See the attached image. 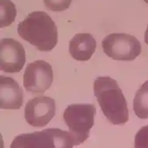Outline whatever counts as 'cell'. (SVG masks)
Instances as JSON below:
<instances>
[{
    "instance_id": "1",
    "label": "cell",
    "mask_w": 148,
    "mask_h": 148,
    "mask_svg": "<svg viewBox=\"0 0 148 148\" xmlns=\"http://www.w3.org/2000/svg\"><path fill=\"white\" fill-rule=\"evenodd\" d=\"M19 36L42 52H49L58 43V28L54 21L46 12L35 11L19 23Z\"/></svg>"
},
{
    "instance_id": "2",
    "label": "cell",
    "mask_w": 148,
    "mask_h": 148,
    "mask_svg": "<svg viewBox=\"0 0 148 148\" xmlns=\"http://www.w3.org/2000/svg\"><path fill=\"white\" fill-rule=\"evenodd\" d=\"M93 90L102 112L111 123L121 125L129 121L126 100L116 81L108 76L98 77Z\"/></svg>"
},
{
    "instance_id": "3",
    "label": "cell",
    "mask_w": 148,
    "mask_h": 148,
    "mask_svg": "<svg viewBox=\"0 0 148 148\" xmlns=\"http://www.w3.org/2000/svg\"><path fill=\"white\" fill-rule=\"evenodd\" d=\"M74 146L69 132L49 128L15 136L10 148H73Z\"/></svg>"
},
{
    "instance_id": "4",
    "label": "cell",
    "mask_w": 148,
    "mask_h": 148,
    "mask_svg": "<svg viewBox=\"0 0 148 148\" xmlns=\"http://www.w3.org/2000/svg\"><path fill=\"white\" fill-rule=\"evenodd\" d=\"M96 112L93 104H72L65 110L64 120L75 146L80 145L89 137Z\"/></svg>"
},
{
    "instance_id": "5",
    "label": "cell",
    "mask_w": 148,
    "mask_h": 148,
    "mask_svg": "<svg viewBox=\"0 0 148 148\" xmlns=\"http://www.w3.org/2000/svg\"><path fill=\"white\" fill-rule=\"evenodd\" d=\"M104 53L113 60L132 61L141 52V45L134 36L124 33H113L102 42Z\"/></svg>"
},
{
    "instance_id": "6",
    "label": "cell",
    "mask_w": 148,
    "mask_h": 148,
    "mask_svg": "<svg viewBox=\"0 0 148 148\" xmlns=\"http://www.w3.org/2000/svg\"><path fill=\"white\" fill-rule=\"evenodd\" d=\"M53 81L52 66L44 60H36L29 64L23 75V86L33 94L43 93L51 87Z\"/></svg>"
},
{
    "instance_id": "7",
    "label": "cell",
    "mask_w": 148,
    "mask_h": 148,
    "mask_svg": "<svg viewBox=\"0 0 148 148\" xmlns=\"http://www.w3.org/2000/svg\"><path fill=\"white\" fill-rule=\"evenodd\" d=\"M56 113L54 99L45 96H38L30 99L25 108L26 122L35 127H42L49 123Z\"/></svg>"
},
{
    "instance_id": "8",
    "label": "cell",
    "mask_w": 148,
    "mask_h": 148,
    "mask_svg": "<svg viewBox=\"0 0 148 148\" xmlns=\"http://www.w3.org/2000/svg\"><path fill=\"white\" fill-rule=\"evenodd\" d=\"M26 62L25 50L23 45L11 38L0 42V69L5 73H18Z\"/></svg>"
},
{
    "instance_id": "9",
    "label": "cell",
    "mask_w": 148,
    "mask_h": 148,
    "mask_svg": "<svg viewBox=\"0 0 148 148\" xmlns=\"http://www.w3.org/2000/svg\"><path fill=\"white\" fill-rule=\"evenodd\" d=\"M23 102V92L12 77L0 76V107L6 110L20 109Z\"/></svg>"
},
{
    "instance_id": "10",
    "label": "cell",
    "mask_w": 148,
    "mask_h": 148,
    "mask_svg": "<svg viewBox=\"0 0 148 148\" xmlns=\"http://www.w3.org/2000/svg\"><path fill=\"white\" fill-rule=\"evenodd\" d=\"M96 48L95 39L88 33L77 34L70 40V54L77 61L88 60L95 52Z\"/></svg>"
},
{
    "instance_id": "11",
    "label": "cell",
    "mask_w": 148,
    "mask_h": 148,
    "mask_svg": "<svg viewBox=\"0 0 148 148\" xmlns=\"http://www.w3.org/2000/svg\"><path fill=\"white\" fill-rule=\"evenodd\" d=\"M133 105L135 115L139 118H148V81L137 90Z\"/></svg>"
},
{
    "instance_id": "12",
    "label": "cell",
    "mask_w": 148,
    "mask_h": 148,
    "mask_svg": "<svg viewBox=\"0 0 148 148\" xmlns=\"http://www.w3.org/2000/svg\"><path fill=\"white\" fill-rule=\"evenodd\" d=\"M0 26L2 28L9 26L14 21L16 15V10L15 4L10 0H0Z\"/></svg>"
},
{
    "instance_id": "13",
    "label": "cell",
    "mask_w": 148,
    "mask_h": 148,
    "mask_svg": "<svg viewBox=\"0 0 148 148\" xmlns=\"http://www.w3.org/2000/svg\"><path fill=\"white\" fill-rule=\"evenodd\" d=\"M72 0H43L47 8L53 12H61L70 7Z\"/></svg>"
},
{
    "instance_id": "14",
    "label": "cell",
    "mask_w": 148,
    "mask_h": 148,
    "mask_svg": "<svg viewBox=\"0 0 148 148\" xmlns=\"http://www.w3.org/2000/svg\"><path fill=\"white\" fill-rule=\"evenodd\" d=\"M135 148H148V126L142 127L136 133Z\"/></svg>"
},
{
    "instance_id": "15",
    "label": "cell",
    "mask_w": 148,
    "mask_h": 148,
    "mask_svg": "<svg viewBox=\"0 0 148 148\" xmlns=\"http://www.w3.org/2000/svg\"><path fill=\"white\" fill-rule=\"evenodd\" d=\"M145 42L147 45H148V26L145 34Z\"/></svg>"
},
{
    "instance_id": "16",
    "label": "cell",
    "mask_w": 148,
    "mask_h": 148,
    "mask_svg": "<svg viewBox=\"0 0 148 148\" xmlns=\"http://www.w3.org/2000/svg\"><path fill=\"white\" fill-rule=\"evenodd\" d=\"M143 1H144L145 3H146L147 4H148V0H143Z\"/></svg>"
}]
</instances>
